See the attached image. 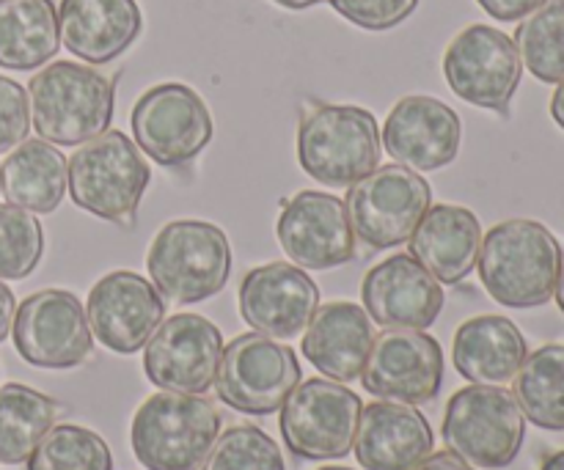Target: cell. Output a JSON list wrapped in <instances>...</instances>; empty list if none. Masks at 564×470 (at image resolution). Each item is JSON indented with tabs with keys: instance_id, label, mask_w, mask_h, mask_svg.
Here are the masks:
<instances>
[{
	"instance_id": "cell-27",
	"label": "cell",
	"mask_w": 564,
	"mask_h": 470,
	"mask_svg": "<svg viewBox=\"0 0 564 470\" xmlns=\"http://www.w3.org/2000/svg\"><path fill=\"white\" fill-rule=\"evenodd\" d=\"M58 11L53 0H0V66L31 72L58 53Z\"/></svg>"
},
{
	"instance_id": "cell-29",
	"label": "cell",
	"mask_w": 564,
	"mask_h": 470,
	"mask_svg": "<svg viewBox=\"0 0 564 470\" xmlns=\"http://www.w3.org/2000/svg\"><path fill=\"white\" fill-rule=\"evenodd\" d=\"M516 402L523 418L540 429H564V345H545L527 356L516 378Z\"/></svg>"
},
{
	"instance_id": "cell-16",
	"label": "cell",
	"mask_w": 564,
	"mask_h": 470,
	"mask_svg": "<svg viewBox=\"0 0 564 470\" xmlns=\"http://www.w3.org/2000/svg\"><path fill=\"white\" fill-rule=\"evenodd\" d=\"M275 237L303 270H334L356 259V234L345 201L319 190H301L284 201Z\"/></svg>"
},
{
	"instance_id": "cell-35",
	"label": "cell",
	"mask_w": 564,
	"mask_h": 470,
	"mask_svg": "<svg viewBox=\"0 0 564 470\" xmlns=\"http://www.w3.org/2000/svg\"><path fill=\"white\" fill-rule=\"evenodd\" d=\"M31 130L28 91L11 77L0 75V152L20 146Z\"/></svg>"
},
{
	"instance_id": "cell-41",
	"label": "cell",
	"mask_w": 564,
	"mask_h": 470,
	"mask_svg": "<svg viewBox=\"0 0 564 470\" xmlns=\"http://www.w3.org/2000/svg\"><path fill=\"white\" fill-rule=\"evenodd\" d=\"M540 470H564V451H556V455H551L549 460L540 466Z\"/></svg>"
},
{
	"instance_id": "cell-5",
	"label": "cell",
	"mask_w": 564,
	"mask_h": 470,
	"mask_svg": "<svg viewBox=\"0 0 564 470\" xmlns=\"http://www.w3.org/2000/svg\"><path fill=\"white\" fill-rule=\"evenodd\" d=\"M149 182L152 171L141 149L119 130H105L69 157L72 201L110 223H135Z\"/></svg>"
},
{
	"instance_id": "cell-20",
	"label": "cell",
	"mask_w": 564,
	"mask_h": 470,
	"mask_svg": "<svg viewBox=\"0 0 564 470\" xmlns=\"http://www.w3.org/2000/svg\"><path fill=\"white\" fill-rule=\"evenodd\" d=\"M364 311L383 328L424 330L444 308V289L433 273L408 253L375 264L361 284Z\"/></svg>"
},
{
	"instance_id": "cell-24",
	"label": "cell",
	"mask_w": 564,
	"mask_h": 470,
	"mask_svg": "<svg viewBox=\"0 0 564 470\" xmlns=\"http://www.w3.org/2000/svg\"><path fill=\"white\" fill-rule=\"evenodd\" d=\"M479 248V218L457 204H430L411 237V256L441 284H460L477 267Z\"/></svg>"
},
{
	"instance_id": "cell-2",
	"label": "cell",
	"mask_w": 564,
	"mask_h": 470,
	"mask_svg": "<svg viewBox=\"0 0 564 470\" xmlns=\"http://www.w3.org/2000/svg\"><path fill=\"white\" fill-rule=\"evenodd\" d=\"M31 121L55 146H80L102 135L113 119V83L75 61H55L28 83Z\"/></svg>"
},
{
	"instance_id": "cell-17",
	"label": "cell",
	"mask_w": 564,
	"mask_h": 470,
	"mask_svg": "<svg viewBox=\"0 0 564 470\" xmlns=\"http://www.w3.org/2000/svg\"><path fill=\"white\" fill-rule=\"evenodd\" d=\"M86 317L91 336H97L108 350L132 356L147 347L154 330L163 325L165 303L143 275L116 270L88 292Z\"/></svg>"
},
{
	"instance_id": "cell-11",
	"label": "cell",
	"mask_w": 564,
	"mask_h": 470,
	"mask_svg": "<svg viewBox=\"0 0 564 470\" xmlns=\"http://www.w3.org/2000/svg\"><path fill=\"white\" fill-rule=\"evenodd\" d=\"M130 121L135 146L165 168L196 160L215 132L209 108L185 83L149 88L132 108Z\"/></svg>"
},
{
	"instance_id": "cell-7",
	"label": "cell",
	"mask_w": 564,
	"mask_h": 470,
	"mask_svg": "<svg viewBox=\"0 0 564 470\" xmlns=\"http://www.w3.org/2000/svg\"><path fill=\"white\" fill-rule=\"evenodd\" d=\"M444 444L471 468L501 470L516 462L527 438V418L501 385L460 389L444 413Z\"/></svg>"
},
{
	"instance_id": "cell-8",
	"label": "cell",
	"mask_w": 564,
	"mask_h": 470,
	"mask_svg": "<svg viewBox=\"0 0 564 470\" xmlns=\"http://www.w3.org/2000/svg\"><path fill=\"white\" fill-rule=\"evenodd\" d=\"M433 204L427 179L405 165H380L347 193L352 234L375 251L408 242Z\"/></svg>"
},
{
	"instance_id": "cell-33",
	"label": "cell",
	"mask_w": 564,
	"mask_h": 470,
	"mask_svg": "<svg viewBox=\"0 0 564 470\" xmlns=\"http://www.w3.org/2000/svg\"><path fill=\"white\" fill-rule=\"evenodd\" d=\"M202 470H286L279 444L259 427H231L215 440Z\"/></svg>"
},
{
	"instance_id": "cell-42",
	"label": "cell",
	"mask_w": 564,
	"mask_h": 470,
	"mask_svg": "<svg viewBox=\"0 0 564 470\" xmlns=\"http://www.w3.org/2000/svg\"><path fill=\"white\" fill-rule=\"evenodd\" d=\"M556 303H560L562 314H564V259H562V270H560V281H556Z\"/></svg>"
},
{
	"instance_id": "cell-14",
	"label": "cell",
	"mask_w": 564,
	"mask_h": 470,
	"mask_svg": "<svg viewBox=\"0 0 564 470\" xmlns=\"http://www.w3.org/2000/svg\"><path fill=\"white\" fill-rule=\"evenodd\" d=\"M361 383L386 402L413 407L433 402L444 383V350L422 330L386 328L375 336Z\"/></svg>"
},
{
	"instance_id": "cell-26",
	"label": "cell",
	"mask_w": 564,
	"mask_h": 470,
	"mask_svg": "<svg viewBox=\"0 0 564 470\" xmlns=\"http://www.w3.org/2000/svg\"><path fill=\"white\" fill-rule=\"evenodd\" d=\"M69 187V157L47 141H22L0 168V190L14 207L47 215Z\"/></svg>"
},
{
	"instance_id": "cell-43",
	"label": "cell",
	"mask_w": 564,
	"mask_h": 470,
	"mask_svg": "<svg viewBox=\"0 0 564 470\" xmlns=\"http://www.w3.org/2000/svg\"><path fill=\"white\" fill-rule=\"evenodd\" d=\"M319 470H350V468H339V466H334V468H319Z\"/></svg>"
},
{
	"instance_id": "cell-31",
	"label": "cell",
	"mask_w": 564,
	"mask_h": 470,
	"mask_svg": "<svg viewBox=\"0 0 564 470\" xmlns=\"http://www.w3.org/2000/svg\"><path fill=\"white\" fill-rule=\"evenodd\" d=\"M28 470H113V457L97 433L61 424L39 440L28 457Z\"/></svg>"
},
{
	"instance_id": "cell-25",
	"label": "cell",
	"mask_w": 564,
	"mask_h": 470,
	"mask_svg": "<svg viewBox=\"0 0 564 470\" xmlns=\"http://www.w3.org/2000/svg\"><path fill=\"white\" fill-rule=\"evenodd\" d=\"M527 339L507 317H474L455 334V369L477 385H505L527 361Z\"/></svg>"
},
{
	"instance_id": "cell-19",
	"label": "cell",
	"mask_w": 564,
	"mask_h": 470,
	"mask_svg": "<svg viewBox=\"0 0 564 470\" xmlns=\"http://www.w3.org/2000/svg\"><path fill=\"white\" fill-rule=\"evenodd\" d=\"M319 308V289L303 267L273 262L248 270L240 284V314L257 334L295 339Z\"/></svg>"
},
{
	"instance_id": "cell-34",
	"label": "cell",
	"mask_w": 564,
	"mask_h": 470,
	"mask_svg": "<svg viewBox=\"0 0 564 470\" xmlns=\"http://www.w3.org/2000/svg\"><path fill=\"white\" fill-rule=\"evenodd\" d=\"M336 14L367 31H389L416 11L419 0H330Z\"/></svg>"
},
{
	"instance_id": "cell-6",
	"label": "cell",
	"mask_w": 564,
	"mask_h": 470,
	"mask_svg": "<svg viewBox=\"0 0 564 470\" xmlns=\"http://www.w3.org/2000/svg\"><path fill=\"white\" fill-rule=\"evenodd\" d=\"M380 130L369 110L356 105H317L297 127V163L328 187L356 185L378 168Z\"/></svg>"
},
{
	"instance_id": "cell-4",
	"label": "cell",
	"mask_w": 564,
	"mask_h": 470,
	"mask_svg": "<svg viewBox=\"0 0 564 470\" xmlns=\"http://www.w3.org/2000/svg\"><path fill=\"white\" fill-rule=\"evenodd\" d=\"M154 289L176 306L218 295L231 273V248L207 220H174L158 231L147 253Z\"/></svg>"
},
{
	"instance_id": "cell-12",
	"label": "cell",
	"mask_w": 564,
	"mask_h": 470,
	"mask_svg": "<svg viewBox=\"0 0 564 470\" xmlns=\"http://www.w3.org/2000/svg\"><path fill=\"white\" fill-rule=\"evenodd\" d=\"M523 64L516 42L490 25H468L457 33L444 53V77L452 91L468 105L507 113Z\"/></svg>"
},
{
	"instance_id": "cell-28",
	"label": "cell",
	"mask_w": 564,
	"mask_h": 470,
	"mask_svg": "<svg viewBox=\"0 0 564 470\" xmlns=\"http://www.w3.org/2000/svg\"><path fill=\"white\" fill-rule=\"evenodd\" d=\"M61 405L28 385L9 383L0 389V462H28L39 440L55 427Z\"/></svg>"
},
{
	"instance_id": "cell-32",
	"label": "cell",
	"mask_w": 564,
	"mask_h": 470,
	"mask_svg": "<svg viewBox=\"0 0 564 470\" xmlns=\"http://www.w3.org/2000/svg\"><path fill=\"white\" fill-rule=\"evenodd\" d=\"M44 231L28 209L0 204V278L22 281L39 267Z\"/></svg>"
},
{
	"instance_id": "cell-40",
	"label": "cell",
	"mask_w": 564,
	"mask_h": 470,
	"mask_svg": "<svg viewBox=\"0 0 564 470\" xmlns=\"http://www.w3.org/2000/svg\"><path fill=\"white\" fill-rule=\"evenodd\" d=\"M273 3L284 6V9H292V11H303V9H312V6L323 3V0H273Z\"/></svg>"
},
{
	"instance_id": "cell-21",
	"label": "cell",
	"mask_w": 564,
	"mask_h": 470,
	"mask_svg": "<svg viewBox=\"0 0 564 470\" xmlns=\"http://www.w3.org/2000/svg\"><path fill=\"white\" fill-rule=\"evenodd\" d=\"M352 449L367 470H413L433 455V429L413 405L372 402L361 411Z\"/></svg>"
},
{
	"instance_id": "cell-37",
	"label": "cell",
	"mask_w": 564,
	"mask_h": 470,
	"mask_svg": "<svg viewBox=\"0 0 564 470\" xmlns=\"http://www.w3.org/2000/svg\"><path fill=\"white\" fill-rule=\"evenodd\" d=\"M413 470H477V468L463 462L460 457L452 455V451H438V455H430L422 466H416Z\"/></svg>"
},
{
	"instance_id": "cell-18",
	"label": "cell",
	"mask_w": 564,
	"mask_h": 470,
	"mask_svg": "<svg viewBox=\"0 0 564 470\" xmlns=\"http://www.w3.org/2000/svg\"><path fill=\"white\" fill-rule=\"evenodd\" d=\"M460 116L446 102L424 94L402 97L383 127L386 152L411 171H435L455 163L460 152Z\"/></svg>"
},
{
	"instance_id": "cell-39",
	"label": "cell",
	"mask_w": 564,
	"mask_h": 470,
	"mask_svg": "<svg viewBox=\"0 0 564 470\" xmlns=\"http://www.w3.org/2000/svg\"><path fill=\"white\" fill-rule=\"evenodd\" d=\"M551 116H554L556 124L564 130V80L556 83V91L551 97Z\"/></svg>"
},
{
	"instance_id": "cell-15",
	"label": "cell",
	"mask_w": 564,
	"mask_h": 470,
	"mask_svg": "<svg viewBox=\"0 0 564 470\" xmlns=\"http://www.w3.org/2000/svg\"><path fill=\"white\" fill-rule=\"evenodd\" d=\"M220 356L224 336L207 317L174 314L147 341L143 372L171 394H207L215 385Z\"/></svg>"
},
{
	"instance_id": "cell-36",
	"label": "cell",
	"mask_w": 564,
	"mask_h": 470,
	"mask_svg": "<svg viewBox=\"0 0 564 470\" xmlns=\"http://www.w3.org/2000/svg\"><path fill=\"white\" fill-rule=\"evenodd\" d=\"M494 20L499 22H518L545 6L549 0H477Z\"/></svg>"
},
{
	"instance_id": "cell-10",
	"label": "cell",
	"mask_w": 564,
	"mask_h": 470,
	"mask_svg": "<svg viewBox=\"0 0 564 470\" xmlns=\"http://www.w3.org/2000/svg\"><path fill=\"white\" fill-rule=\"evenodd\" d=\"M361 411V400L347 385L303 380L281 407V438L301 460H339L356 444Z\"/></svg>"
},
{
	"instance_id": "cell-9",
	"label": "cell",
	"mask_w": 564,
	"mask_h": 470,
	"mask_svg": "<svg viewBox=\"0 0 564 470\" xmlns=\"http://www.w3.org/2000/svg\"><path fill=\"white\" fill-rule=\"evenodd\" d=\"M301 383L295 350L264 334H242L224 347L215 391L224 405L248 416H270L281 411Z\"/></svg>"
},
{
	"instance_id": "cell-1",
	"label": "cell",
	"mask_w": 564,
	"mask_h": 470,
	"mask_svg": "<svg viewBox=\"0 0 564 470\" xmlns=\"http://www.w3.org/2000/svg\"><path fill=\"white\" fill-rule=\"evenodd\" d=\"M479 281L507 308H538L554 297L562 245L538 220H505L479 248Z\"/></svg>"
},
{
	"instance_id": "cell-38",
	"label": "cell",
	"mask_w": 564,
	"mask_h": 470,
	"mask_svg": "<svg viewBox=\"0 0 564 470\" xmlns=\"http://www.w3.org/2000/svg\"><path fill=\"white\" fill-rule=\"evenodd\" d=\"M14 314H17L14 295H11L9 286L0 281V341H6V336L11 334V325H14Z\"/></svg>"
},
{
	"instance_id": "cell-30",
	"label": "cell",
	"mask_w": 564,
	"mask_h": 470,
	"mask_svg": "<svg viewBox=\"0 0 564 470\" xmlns=\"http://www.w3.org/2000/svg\"><path fill=\"white\" fill-rule=\"evenodd\" d=\"M521 64L543 83L564 80V0H549L516 31Z\"/></svg>"
},
{
	"instance_id": "cell-13",
	"label": "cell",
	"mask_w": 564,
	"mask_h": 470,
	"mask_svg": "<svg viewBox=\"0 0 564 470\" xmlns=\"http://www.w3.org/2000/svg\"><path fill=\"white\" fill-rule=\"evenodd\" d=\"M20 358L39 369L80 367L94 350L83 303L66 289H42L25 297L11 325Z\"/></svg>"
},
{
	"instance_id": "cell-22",
	"label": "cell",
	"mask_w": 564,
	"mask_h": 470,
	"mask_svg": "<svg viewBox=\"0 0 564 470\" xmlns=\"http://www.w3.org/2000/svg\"><path fill=\"white\" fill-rule=\"evenodd\" d=\"M143 28L135 0H61L64 47L88 64H108L132 47Z\"/></svg>"
},
{
	"instance_id": "cell-23",
	"label": "cell",
	"mask_w": 564,
	"mask_h": 470,
	"mask_svg": "<svg viewBox=\"0 0 564 470\" xmlns=\"http://www.w3.org/2000/svg\"><path fill=\"white\" fill-rule=\"evenodd\" d=\"M375 328L356 303H325L317 308L303 336V358L325 378L352 383L361 378L372 350Z\"/></svg>"
},
{
	"instance_id": "cell-3",
	"label": "cell",
	"mask_w": 564,
	"mask_h": 470,
	"mask_svg": "<svg viewBox=\"0 0 564 470\" xmlns=\"http://www.w3.org/2000/svg\"><path fill=\"white\" fill-rule=\"evenodd\" d=\"M220 435V413L202 394H154L132 418L130 444L149 470H202Z\"/></svg>"
}]
</instances>
